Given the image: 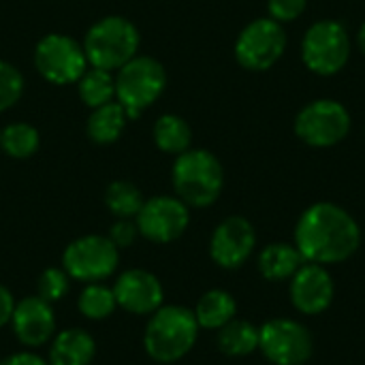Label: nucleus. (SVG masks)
<instances>
[{
	"label": "nucleus",
	"mask_w": 365,
	"mask_h": 365,
	"mask_svg": "<svg viewBox=\"0 0 365 365\" xmlns=\"http://www.w3.org/2000/svg\"><path fill=\"white\" fill-rule=\"evenodd\" d=\"M302 60L314 75H338L351 60V36L346 26L338 19L314 21L304 34Z\"/></svg>",
	"instance_id": "423d86ee"
},
{
	"label": "nucleus",
	"mask_w": 365,
	"mask_h": 365,
	"mask_svg": "<svg viewBox=\"0 0 365 365\" xmlns=\"http://www.w3.org/2000/svg\"><path fill=\"white\" fill-rule=\"evenodd\" d=\"M304 257L299 255L295 244H287V242H274L267 244L257 259V267L259 274L269 280V282H282V280H291L295 276V272L304 265Z\"/></svg>",
	"instance_id": "a211bd4d"
},
{
	"label": "nucleus",
	"mask_w": 365,
	"mask_h": 365,
	"mask_svg": "<svg viewBox=\"0 0 365 365\" xmlns=\"http://www.w3.org/2000/svg\"><path fill=\"white\" fill-rule=\"evenodd\" d=\"M167 88V71L152 56H135L115 75V101L126 109L128 118H139L152 107Z\"/></svg>",
	"instance_id": "39448f33"
},
{
	"label": "nucleus",
	"mask_w": 365,
	"mask_h": 365,
	"mask_svg": "<svg viewBox=\"0 0 365 365\" xmlns=\"http://www.w3.org/2000/svg\"><path fill=\"white\" fill-rule=\"evenodd\" d=\"M351 111L334 98H317L299 109L293 130L310 148H334L351 133Z\"/></svg>",
	"instance_id": "0eeeda50"
},
{
	"label": "nucleus",
	"mask_w": 365,
	"mask_h": 365,
	"mask_svg": "<svg viewBox=\"0 0 365 365\" xmlns=\"http://www.w3.org/2000/svg\"><path fill=\"white\" fill-rule=\"evenodd\" d=\"M79 98L86 107L96 109L105 103L115 101V77L111 71L90 66L77 81Z\"/></svg>",
	"instance_id": "5701e85b"
},
{
	"label": "nucleus",
	"mask_w": 365,
	"mask_h": 365,
	"mask_svg": "<svg viewBox=\"0 0 365 365\" xmlns=\"http://www.w3.org/2000/svg\"><path fill=\"white\" fill-rule=\"evenodd\" d=\"M141 34L137 26L120 15H109L90 26L83 38V51L90 66L118 71L139 51Z\"/></svg>",
	"instance_id": "20e7f679"
},
{
	"label": "nucleus",
	"mask_w": 365,
	"mask_h": 365,
	"mask_svg": "<svg viewBox=\"0 0 365 365\" xmlns=\"http://www.w3.org/2000/svg\"><path fill=\"white\" fill-rule=\"evenodd\" d=\"M218 351L227 357H248L259 351V327L244 319H233L216 334Z\"/></svg>",
	"instance_id": "412c9836"
},
{
	"label": "nucleus",
	"mask_w": 365,
	"mask_h": 365,
	"mask_svg": "<svg viewBox=\"0 0 365 365\" xmlns=\"http://www.w3.org/2000/svg\"><path fill=\"white\" fill-rule=\"evenodd\" d=\"M120 267V250L107 235H81L62 252V269L71 280L90 284L111 278Z\"/></svg>",
	"instance_id": "6e6552de"
},
{
	"label": "nucleus",
	"mask_w": 365,
	"mask_h": 365,
	"mask_svg": "<svg viewBox=\"0 0 365 365\" xmlns=\"http://www.w3.org/2000/svg\"><path fill=\"white\" fill-rule=\"evenodd\" d=\"M118 308L135 317H150L165 304V289L158 276L148 269H126L113 282Z\"/></svg>",
	"instance_id": "2eb2a0df"
},
{
	"label": "nucleus",
	"mask_w": 365,
	"mask_h": 365,
	"mask_svg": "<svg viewBox=\"0 0 365 365\" xmlns=\"http://www.w3.org/2000/svg\"><path fill=\"white\" fill-rule=\"evenodd\" d=\"M192 312L201 329L218 331L220 327H225L237 317V302L229 291L212 289L199 297Z\"/></svg>",
	"instance_id": "aec40b11"
},
{
	"label": "nucleus",
	"mask_w": 365,
	"mask_h": 365,
	"mask_svg": "<svg viewBox=\"0 0 365 365\" xmlns=\"http://www.w3.org/2000/svg\"><path fill=\"white\" fill-rule=\"evenodd\" d=\"M287 49V32L280 21L272 17L252 19L235 38V60L246 71H267L272 68Z\"/></svg>",
	"instance_id": "9d476101"
},
{
	"label": "nucleus",
	"mask_w": 365,
	"mask_h": 365,
	"mask_svg": "<svg viewBox=\"0 0 365 365\" xmlns=\"http://www.w3.org/2000/svg\"><path fill=\"white\" fill-rule=\"evenodd\" d=\"M41 137L38 130L28 122H13L0 130V148L9 158H30L38 152Z\"/></svg>",
	"instance_id": "b1692460"
},
{
	"label": "nucleus",
	"mask_w": 365,
	"mask_h": 365,
	"mask_svg": "<svg viewBox=\"0 0 365 365\" xmlns=\"http://www.w3.org/2000/svg\"><path fill=\"white\" fill-rule=\"evenodd\" d=\"M154 143L160 152L165 154H175L180 156L182 152L190 150L192 143V128L190 124L175 113H165L156 120L154 124Z\"/></svg>",
	"instance_id": "4be33fe9"
},
{
	"label": "nucleus",
	"mask_w": 365,
	"mask_h": 365,
	"mask_svg": "<svg viewBox=\"0 0 365 365\" xmlns=\"http://www.w3.org/2000/svg\"><path fill=\"white\" fill-rule=\"evenodd\" d=\"M257 248V231L244 216L225 218L210 237V257L222 269H240Z\"/></svg>",
	"instance_id": "ddd939ff"
},
{
	"label": "nucleus",
	"mask_w": 365,
	"mask_h": 365,
	"mask_svg": "<svg viewBox=\"0 0 365 365\" xmlns=\"http://www.w3.org/2000/svg\"><path fill=\"white\" fill-rule=\"evenodd\" d=\"M128 120L130 118H128L126 109L118 101H111V103H105V105L92 109V113L86 122V133L94 143L109 145L122 137Z\"/></svg>",
	"instance_id": "6ab92c4d"
},
{
	"label": "nucleus",
	"mask_w": 365,
	"mask_h": 365,
	"mask_svg": "<svg viewBox=\"0 0 365 365\" xmlns=\"http://www.w3.org/2000/svg\"><path fill=\"white\" fill-rule=\"evenodd\" d=\"M293 244L306 263L338 265L349 261L361 246V229L349 210L331 201L306 207L295 225Z\"/></svg>",
	"instance_id": "f257e3e1"
},
{
	"label": "nucleus",
	"mask_w": 365,
	"mask_h": 365,
	"mask_svg": "<svg viewBox=\"0 0 365 365\" xmlns=\"http://www.w3.org/2000/svg\"><path fill=\"white\" fill-rule=\"evenodd\" d=\"M94 357H96V342L81 327L56 331L47 351L49 365H90Z\"/></svg>",
	"instance_id": "f3484780"
},
{
	"label": "nucleus",
	"mask_w": 365,
	"mask_h": 365,
	"mask_svg": "<svg viewBox=\"0 0 365 365\" xmlns=\"http://www.w3.org/2000/svg\"><path fill=\"white\" fill-rule=\"evenodd\" d=\"M139 235V229H137V222L135 220H128V218H118L113 222V227L109 229V240L113 242V246L118 250H124V248H130L135 244Z\"/></svg>",
	"instance_id": "c756f323"
},
{
	"label": "nucleus",
	"mask_w": 365,
	"mask_h": 365,
	"mask_svg": "<svg viewBox=\"0 0 365 365\" xmlns=\"http://www.w3.org/2000/svg\"><path fill=\"white\" fill-rule=\"evenodd\" d=\"M105 205L115 218H128L135 220L139 210L143 207V195L137 188V184L128 180H115L105 190Z\"/></svg>",
	"instance_id": "a878e982"
},
{
	"label": "nucleus",
	"mask_w": 365,
	"mask_h": 365,
	"mask_svg": "<svg viewBox=\"0 0 365 365\" xmlns=\"http://www.w3.org/2000/svg\"><path fill=\"white\" fill-rule=\"evenodd\" d=\"M289 297L293 308L304 317H317L329 310L336 297V282L325 265L304 263L289 280Z\"/></svg>",
	"instance_id": "4468645a"
},
{
	"label": "nucleus",
	"mask_w": 365,
	"mask_h": 365,
	"mask_svg": "<svg viewBox=\"0 0 365 365\" xmlns=\"http://www.w3.org/2000/svg\"><path fill=\"white\" fill-rule=\"evenodd\" d=\"M199 331L201 327L190 308L163 304L148 319L143 331V349L156 364H175L195 349Z\"/></svg>",
	"instance_id": "f03ea898"
},
{
	"label": "nucleus",
	"mask_w": 365,
	"mask_h": 365,
	"mask_svg": "<svg viewBox=\"0 0 365 365\" xmlns=\"http://www.w3.org/2000/svg\"><path fill=\"white\" fill-rule=\"evenodd\" d=\"M71 289V278L62 267H47L36 282V295L49 304H58L66 297Z\"/></svg>",
	"instance_id": "bb28decb"
},
{
	"label": "nucleus",
	"mask_w": 365,
	"mask_h": 365,
	"mask_svg": "<svg viewBox=\"0 0 365 365\" xmlns=\"http://www.w3.org/2000/svg\"><path fill=\"white\" fill-rule=\"evenodd\" d=\"M171 182L178 199L188 207L203 210L218 201L225 188V169L212 152L190 148L175 158Z\"/></svg>",
	"instance_id": "7ed1b4c3"
},
{
	"label": "nucleus",
	"mask_w": 365,
	"mask_h": 365,
	"mask_svg": "<svg viewBox=\"0 0 365 365\" xmlns=\"http://www.w3.org/2000/svg\"><path fill=\"white\" fill-rule=\"evenodd\" d=\"M0 365H49L47 359H43L41 355L36 353H30V351H21V353H13V355H6Z\"/></svg>",
	"instance_id": "7c9ffc66"
},
{
	"label": "nucleus",
	"mask_w": 365,
	"mask_h": 365,
	"mask_svg": "<svg viewBox=\"0 0 365 365\" xmlns=\"http://www.w3.org/2000/svg\"><path fill=\"white\" fill-rule=\"evenodd\" d=\"M308 6V0H267V13L280 24L295 21Z\"/></svg>",
	"instance_id": "c85d7f7f"
},
{
	"label": "nucleus",
	"mask_w": 365,
	"mask_h": 365,
	"mask_svg": "<svg viewBox=\"0 0 365 365\" xmlns=\"http://www.w3.org/2000/svg\"><path fill=\"white\" fill-rule=\"evenodd\" d=\"M139 235L154 244H171L180 240L190 225V207L171 195H156L143 201L137 218Z\"/></svg>",
	"instance_id": "f8f14e48"
},
{
	"label": "nucleus",
	"mask_w": 365,
	"mask_h": 365,
	"mask_svg": "<svg viewBox=\"0 0 365 365\" xmlns=\"http://www.w3.org/2000/svg\"><path fill=\"white\" fill-rule=\"evenodd\" d=\"M34 66L38 75L53 86L77 83L88 68V58L83 45L75 38L51 32L45 34L34 47Z\"/></svg>",
	"instance_id": "9b49d317"
},
{
	"label": "nucleus",
	"mask_w": 365,
	"mask_h": 365,
	"mask_svg": "<svg viewBox=\"0 0 365 365\" xmlns=\"http://www.w3.org/2000/svg\"><path fill=\"white\" fill-rule=\"evenodd\" d=\"M259 351L272 365H306L314 353V338L304 323L278 317L259 327Z\"/></svg>",
	"instance_id": "1a4fd4ad"
},
{
	"label": "nucleus",
	"mask_w": 365,
	"mask_h": 365,
	"mask_svg": "<svg viewBox=\"0 0 365 365\" xmlns=\"http://www.w3.org/2000/svg\"><path fill=\"white\" fill-rule=\"evenodd\" d=\"M118 308L113 289L103 282H90L81 289L77 299V310L88 321H105Z\"/></svg>",
	"instance_id": "393cba45"
},
{
	"label": "nucleus",
	"mask_w": 365,
	"mask_h": 365,
	"mask_svg": "<svg viewBox=\"0 0 365 365\" xmlns=\"http://www.w3.org/2000/svg\"><path fill=\"white\" fill-rule=\"evenodd\" d=\"M11 329L15 340L26 349H41L56 336V310L53 304L38 295H28L15 304L11 317Z\"/></svg>",
	"instance_id": "dca6fc26"
},
{
	"label": "nucleus",
	"mask_w": 365,
	"mask_h": 365,
	"mask_svg": "<svg viewBox=\"0 0 365 365\" xmlns=\"http://www.w3.org/2000/svg\"><path fill=\"white\" fill-rule=\"evenodd\" d=\"M15 304H17V302H15L13 293H11L4 284H0V327H4V325L11 323Z\"/></svg>",
	"instance_id": "2f4dec72"
},
{
	"label": "nucleus",
	"mask_w": 365,
	"mask_h": 365,
	"mask_svg": "<svg viewBox=\"0 0 365 365\" xmlns=\"http://www.w3.org/2000/svg\"><path fill=\"white\" fill-rule=\"evenodd\" d=\"M357 45H359V49L364 51V56H365V21L361 24L359 32H357Z\"/></svg>",
	"instance_id": "473e14b6"
},
{
	"label": "nucleus",
	"mask_w": 365,
	"mask_h": 365,
	"mask_svg": "<svg viewBox=\"0 0 365 365\" xmlns=\"http://www.w3.org/2000/svg\"><path fill=\"white\" fill-rule=\"evenodd\" d=\"M24 94V75L11 64L0 60V113L11 109Z\"/></svg>",
	"instance_id": "cd10ccee"
}]
</instances>
